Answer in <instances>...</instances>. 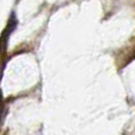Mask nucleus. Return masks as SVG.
Segmentation results:
<instances>
[{
	"label": "nucleus",
	"mask_w": 135,
	"mask_h": 135,
	"mask_svg": "<svg viewBox=\"0 0 135 135\" xmlns=\"http://www.w3.org/2000/svg\"><path fill=\"white\" fill-rule=\"evenodd\" d=\"M17 25H18V20L16 18V14L12 13L11 17H9L8 21H7V25L5 27V30L2 31L1 37H0V51L5 52L7 50V44H8V39L9 36L12 35L14 30H16Z\"/></svg>",
	"instance_id": "f257e3e1"
}]
</instances>
